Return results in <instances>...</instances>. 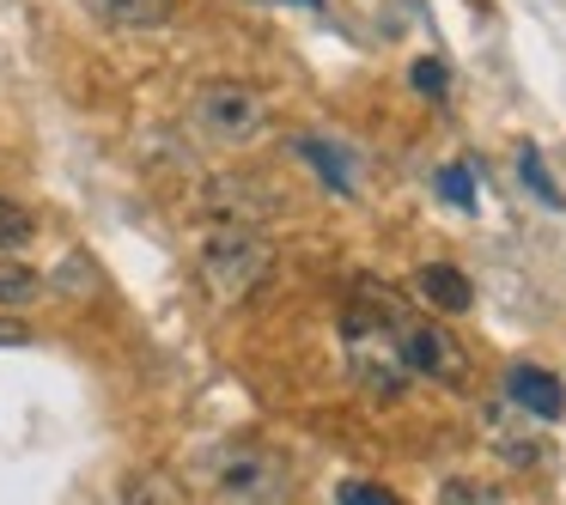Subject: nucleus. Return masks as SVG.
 I'll use <instances>...</instances> for the list:
<instances>
[{
	"instance_id": "423d86ee",
	"label": "nucleus",
	"mask_w": 566,
	"mask_h": 505,
	"mask_svg": "<svg viewBox=\"0 0 566 505\" xmlns=\"http://www.w3.org/2000/svg\"><path fill=\"white\" fill-rule=\"evenodd\" d=\"M220 487H226V505H281L293 481H286V463H281L274 451H256V444H244V451L226 456Z\"/></svg>"
},
{
	"instance_id": "9b49d317",
	"label": "nucleus",
	"mask_w": 566,
	"mask_h": 505,
	"mask_svg": "<svg viewBox=\"0 0 566 505\" xmlns=\"http://www.w3.org/2000/svg\"><path fill=\"white\" fill-rule=\"evenodd\" d=\"M43 298V274L13 262V250H0V305H31Z\"/></svg>"
},
{
	"instance_id": "2eb2a0df",
	"label": "nucleus",
	"mask_w": 566,
	"mask_h": 505,
	"mask_svg": "<svg viewBox=\"0 0 566 505\" xmlns=\"http://www.w3.org/2000/svg\"><path fill=\"white\" fill-rule=\"evenodd\" d=\"M439 196L444 201H451V208H475V183H469V171H463V165H444V171H439Z\"/></svg>"
},
{
	"instance_id": "7ed1b4c3",
	"label": "nucleus",
	"mask_w": 566,
	"mask_h": 505,
	"mask_svg": "<svg viewBox=\"0 0 566 505\" xmlns=\"http://www.w3.org/2000/svg\"><path fill=\"white\" fill-rule=\"evenodd\" d=\"M196 128L208 140H220V147H250L269 128V104L250 86H238V80H208L196 92Z\"/></svg>"
},
{
	"instance_id": "f3484780",
	"label": "nucleus",
	"mask_w": 566,
	"mask_h": 505,
	"mask_svg": "<svg viewBox=\"0 0 566 505\" xmlns=\"http://www.w3.org/2000/svg\"><path fill=\"white\" fill-rule=\"evenodd\" d=\"M439 505H493V487H481V481H444Z\"/></svg>"
},
{
	"instance_id": "4468645a",
	"label": "nucleus",
	"mask_w": 566,
	"mask_h": 505,
	"mask_svg": "<svg viewBox=\"0 0 566 505\" xmlns=\"http://www.w3.org/2000/svg\"><path fill=\"white\" fill-rule=\"evenodd\" d=\"M517 171H524V183L536 189V196L548 201V208H560V201H566L560 189H554V177H548V165H542V152H536V147H524V152H517Z\"/></svg>"
},
{
	"instance_id": "39448f33",
	"label": "nucleus",
	"mask_w": 566,
	"mask_h": 505,
	"mask_svg": "<svg viewBox=\"0 0 566 505\" xmlns=\"http://www.w3.org/2000/svg\"><path fill=\"white\" fill-rule=\"evenodd\" d=\"M201 208L213 213V225H262L281 213V189L262 171H220L201 189Z\"/></svg>"
},
{
	"instance_id": "9d476101",
	"label": "nucleus",
	"mask_w": 566,
	"mask_h": 505,
	"mask_svg": "<svg viewBox=\"0 0 566 505\" xmlns=\"http://www.w3.org/2000/svg\"><path fill=\"white\" fill-rule=\"evenodd\" d=\"M298 159L317 165V177L335 189V196H354V165H347L342 152L329 147V140H298Z\"/></svg>"
},
{
	"instance_id": "f8f14e48",
	"label": "nucleus",
	"mask_w": 566,
	"mask_h": 505,
	"mask_svg": "<svg viewBox=\"0 0 566 505\" xmlns=\"http://www.w3.org/2000/svg\"><path fill=\"white\" fill-rule=\"evenodd\" d=\"M31 232H38V220H31L19 201H7L0 196V250H25L31 244Z\"/></svg>"
},
{
	"instance_id": "6ab92c4d",
	"label": "nucleus",
	"mask_w": 566,
	"mask_h": 505,
	"mask_svg": "<svg viewBox=\"0 0 566 505\" xmlns=\"http://www.w3.org/2000/svg\"><path fill=\"white\" fill-rule=\"evenodd\" d=\"M305 7H317V0H305Z\"/></svg>"
},
{
	"instance_id": "f03ea898",
	"label": "nucleus",
	"mask_w": 566,
	"mask_h": 505,
	"mask_svg": "<svg viewBox=\"0 0 566 505\" xmlns=\"http://www.w3.org/2000/svg\"><path fill=\"white\" fill-rule=\"evenodd\" d=\"M396 323H402V311H390V317H366V311H347L342 335H347V359H354V378L366 383L371 396H396L408 378L402 366V341H396Z\"/></svg>"
},
{
	"instance_id": "dca6fc26",
	"label": "nucleus",
	"mask_w": 566,
	"mask_h": 505,
	"mask_svg": "<svg viewBox=\"0 0 566 505\" xmlns=\"http://www.w3.org/2000/svg\"><path fill=\"white\" fill-rule=\"evenodd\" d=\"M335 499H342V505H396V493L390 487H371V481H342Z\"/></svg>"
},
{
	"instance_id": "1a4fd4ad",
	"label": "nucleus",
	"mask_w": 566,
	"mask_h": 505,
	"mask_svg": "<svg viewBox=\"0 0 566 505\" xmlns=\"http://www.w3.org/2000/svg\"><path fill=\"white\" fill-rule=\"evenodd\" d=\"M86 7L116 31H153L177 19V0H86Z\"/></svg>"
},
{
	"instance_id": "0eeeda50",
	"label": "nucleus",
	"mask_w": 566,
	"mask_h": 505,
	"mask_svg": "<svg viewBox=\"0 0 566 505\" xmlns=\"http://www.w3.org/2000/svg\"><path fill=\"white\" fill-rule=\"evenodd\" d=\"M505 396H512L530 420H560L566 414V390L548 366H512L505 371Z\"/></svg>"
},
{
	"instance_id": "a211bd4d",
	"label": "nucleus",
	"mask_w": 566,
	"mask_h": 505,
	"mask_svg": "<svg viewBox=\"0 0 566 505\" xmlns=\"http://www.w3.org/2000/svg\"><path fill=\"white\" fill-rule=\"evenodd\" d=\"M408 80H415L420 98H444V92H451V80H444V67L432 62V55H427V62H415V74H408Z\"/></svg>"
},
{
	"instance_id": "20e7f679",
	"label": "nucleus",
	"mask_w": 566,
	"mask_h": 505,
	"mask_svg": "<svg viewBox=\"0 0 566 505\" xmlns=\"http://www.w3.org/2000/svg\"><path fill=\"white\" fill-rule=\"evenodd\" d=\"M396 341H402V366L408 371L444 383V390H463V383H469V354H463V341H457L444 323L402 317V323H396Z\"/></svg>"
},
{
	"instance_id": "ddd939ff",
	"label": "nucleus",
	"mask_w": 566,
	"mask_h": 505,
	"mask_svg": "<svg viewBox=\"0 0 566 505\" xmlns=\"http://www.w3.org/2000/svg\"><path fill=\"white\" fill-rule=\"evenodd\" d=\"M123 505H189L184 493H177V481H165V475H140L135 487H128V499Z\"/></svg>"
},
{
	"instance_id": "6e6552de",
	"label": "nucleus",
	"mask_w": 566,
	"mask_h": 505,
	"mask_svg": "<svg viewBox=\"0 0 566 505\" xmlns=\"http://www.w3.org/2000/svg\"><path fill=\"white\" fill-rule=\"evenodd\" d=\"M420 298H427L432 311H444V317H457V311L475 305V286H469V274L451 269V262H427V269H420Z\"/></svg>"
},
{
	"instance_id": "f257e3e1",
	"label": "nucleus",
	"mask_w": 566,
	"mask_h": 505,
	"mask_svg": "<svg viewBox=\"0 0 566 505\" xmlns=\"http://www.w3.org/2000/svg\"><path fill=\"white\" fill-rule=\"evenodd\" d=\"M196 269H201L208 298H220V305H244V298H256L262 286H269L274 244L256 232V225H220V232H208Z\"/></svg>"
}]
</instances>
